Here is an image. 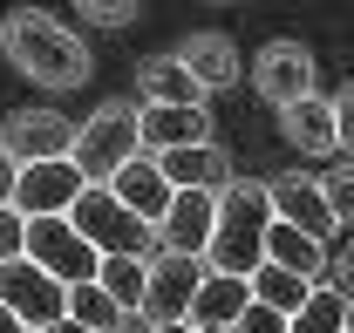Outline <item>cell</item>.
Instances as JSON below:
<instances>
[{
	"instance_id": "obj_1",
	"label": "cell",
	"mask_w": 354,
	"mask_h": 333,
	"mask_svg": "<svg viewBox=\"0 0 354 333\" xmlns=\"http://www.w3.org/2000/svg\"><path fill=\"white\" fill-rule=\"evenodd\" d=\"M0 55L14 61V75L41 82L48 95H75V88H88V75H95L88 41L68 21L41 14V7H7V21H0Z\"/></svg>"
},
{
	"instance_id": "obj_2",
	"label": "cell",
	"mask_w": 354,
	"mask_h": 333,
	"mask_svg": "<svg viewBox=\"0 0 354 333\" xmlns=\"http://www.w3.org/2000/svg\"><path fill=\"white\" fill-rule=\"evenodd\" d=\"M266 225H272V198H266V184H232L218 198V231H212V251H205V265L212 272H239V279H252L266 265Z\"/></svg>"
},
{
	"instance_id": "obj_3",
	"label": "cell",
	"mask_w": 354,
	"mask_h": 333,
	"mask_svg": "<svg viewBox=\"0 0 354 333\" xmlns=\"http://www.w3.org/2000/svg\"><path fill=\"white\" fill-rule=\"evenodd\" d=\"M130 157H143V102H130V95L95 102V116L75 123V150H68V164L82 170L88 184H109Z\"/></svg>"
},
{
	"instance_id": "obj_4",
	"label": "cell",
	"mask_w": 354,
	"mask_h": 333,
	"mask_svg": "<svg viewBox=\"0 0 354 333\" xmlns=\"http://www.w3.org/2000/svg\"><path fill=\"white\" fill-rule=\"evenodd\" d=\"M68 225L82 231L88 245L102 251V258H116V251H130V258H150V245H164L157 238V225H143L109 184H88L82 198H75V211H68Z\"/></svg>"
},
{
	"instance_id": "obj_5",
	"label": "cell",
	"mask_w": 354,
	"mask_h": 333,
	"mask_svg": "<svg viewBox=\"0 0 354 333\" xmlns=\"http://www.w3.org/2000/svg\"><path fill=\"white\" fill-rule=\"evenodd\" d=\"M252 88H259V102H272V109H293V102L320 95V61H313V48L307 41H266L259 61H252Z\"/></svg>"
},
{
	"instance_id": "obj_6",
	"label": "cell",
	"mask_w": 354,
	"mask_h": 333,
	"mask_svg": "<svg viewBox=\"0 0 354 333\" xmlns=\"http://www.w3.org/2000/svg\"><path fill=\"white\" fill-rule=\"evenodd\" d=\"M0 306H14L35 333H48L55 320H68V279H55L35 258H7L0 265Z\"/></svg>"
},
{
	"instance_id": "obj_7",
	"label": "cell",
	"mask_w": 354,
	"mask_h": 333,
	"mask_svg": "<svg viewBox=\"0 0 354 333\" xmlns=\"http://www.w3.org/2000/svg\"><path fill=\"white\" fill-rule=\"evenodd\" d=\"M28 258L48 265L55 279H68V286H82V279L102 272V251L88 245L68 218H28Z\"/></svg>"
},
{
	"instance_id": "obj_8",
	"label": "cell",
	"mask_w": 354,
	"mask_h": 333,
	"mask_svg": "<svg viewBox=\"0 0 354 333\" xmlns=\"http://www.w3.org/2000/svg\"><path fill=\"white\" fill-rule=\"evenodd\" d=\"M0 143H7V157L21 170L28 164H55V157L75 150V123H68L62 109H14V116L0 123Z\"/></svg>"
},
{
	"instance_id": "obj_9",
	"label": "cell",
	"mask_w": 354,
	"mask_h": 333,
	"mask_svg": "<svg viewBox=\"0 0 354 333\" xmlns=\"http://www.w3.org/2000/svg\"><path fill=\"white\" fill-rule=\"evenodd\" d=\"M82 191H88V177L68 164V157L28 164V170H21V191H14V211H21V218H68Z\"/></svg>"
},
{
	"instance_id": "obj_10",
	"label": "cell",
	"mask_w": 354,
	"mask_h": 333,
	"mask_svg": "<svg viewBox=\"0 0 354 333\" xmlns=\"http://www.w3.org/2000/svg\"><path fill=\"white\" fill-rule=\"evenodd\" d=\"M205 258H191V251H157L150 258V320L164 327V320H191V299H198V286H205Z\"/></svg>"
},
{
	"instance_id": "obj_11",
	"label": "cell",
	"mask_w": 354,
	"mask_h": 333,
	"mask_svg": "<svg viewBox=\"0 0 354 333\" xmlns=\"http://www.w3.org/2000/svg\"><path fill=\"white\" fill-rule=\"evenodd\" d=\"M266 198H272V218L300 225V231H313V238H334V231H341V225H334V211H327V191H320V177H307V170L266 177Z\"/></svg>"
},
{
	"instance_id": "obj_12",
	"label": "cell",
	"mask_w": 354,
	"mask_h": 333,
	"mask_svg": "<svg viewBox=\"0 0 354 333\" xmlns=\"http://www.w3.org/2000/svg\"><path fill=\"white\" fill-rule=\"evenodd\" d=\"M136 102L143 109H205V82L171 55H143L136 61Z\"/></svg>"
},
{
	"instance_id": "obj_13",
	"label": "cell",
	"mask_w": 354,
	"mask_h": 333,
	"mask_svg": "<svg viewBox=\"0 0 354 333\" xmlns=\"http://www.w3.org/2000/svg\"><path fill=\"white\" fill-rule=\"evenodd\" d=\"M212 231H218V191H177L164 225H157L164 251H191V258L212 251Z\"/></svg>"
},
{
	"instance_id": "obj_14",
	"label": "cell",
	"mask_w": 354,
	"mask_h": 333,
	"mask_svg": "<svg viewBox=\"0 0 354 333\" xmlns=\"http://www.w3.org/2000/svg\"><path fill=\"white\" fill-rule=\"evenodd\" d=\"M177 61L205 82V95H218V88H239L245 82V61H239V41L218 35V28H198V35H184L177 41Z\"/></svg>"
},
{
	"instance_id": "obj_15",
	"label": "cell",
	"mask_w": 354,
	"mask_h": 333,
	"mask_svg": "<svg viewBox=\"0 0 354 333\" xmlns=\"http://www.w3.org/2000/svg\"><path fill=\"white\" fill-rule=\"evenodd\" d=\"M157 170L171 177L177 191H232L239 177H232V157H225V143H184V150H157Z\"/></svg>"
},
{
	"instance_id": "obj_16",
	"label": "cell",
	"mask_w": 354,
	"mask_h": 333,
	"mask_svg": "<svg viewBox=\"0 0 354 333\" xmlns=\"http://www.w3.org/2000/svg\"><path fill=\"white\" fill-rule=\"evenodd\" d=\"M109 191H116V198H123L143 225H164V211H171V198H177V184L157 170V157H150V150H143V157H130V164L116 170V177H109Z\"/></svg>"
},
{
	"instance_id": "obj_17",
	"label": "cell",
	"mask_w": 354,
	"mask_h": 333,
	"mask_svg": "<svg viewBox=\"0 0 354 333\" xmlns=\"http://www.w3.org/2000/svg\"><path fill=\"white\" fill-rule=\"evenodd\" d=\"M266 258H272V265H286V272H300V279H313V286H327V279H334L327 238H313V231L286 225V218H272V225H266Z\"/></svg>"
},
{
	"instance_id": "obj_18",
	"label": "cell",
	"mask_w": 354,
	"mask_h": 333,
	"mask_svg": "<svg viewBox=\"0 0 354 333\" xmlns=\"http://www.w3.org/2000/svg\"><path fill=\"white\" fill-rule=\"evenodd\" d=\"M279 136L300 157H334L341 150V123H334V95H307L293 109H279Z\"/></svg>"
},
{
	"instance_id": "obj_19",
	"label": "cell",
	"mask_w": 354,
	"mask_h": 333,
	"mask_svg": "<svg viewBox=\"0 0 354 333\" xmlns=\"http://www.w3.org/2000/svg\"><path fill=\"white\" fill-rule=\"evenodd\" d=\"M245 306H252V279H239V272H205V286L191 299V327H239Z\"/></svg>"
},
{
	"instance_id": "obj_20",
	"label": "cell",
	"mask_w": 354,
	"mask_h": 333,
	"mask_svg": "<svg viewBox=\"0 0 354 333\" xmlns=\"http://www.w3.org/2000/svg\"><path fill=\"white\" fill-rule=\"evenodd\" d=\"M184 143H212L205 109H143V150H184Z\"/></svg>"
},
{
	"instance_id": "obj_21",
	"label": "cell",
	"mask_w": 354,
	"mask_h": 333,
	"mask_svg": "<svg viewBox=\"0 0 354 333\" xmlns=\"http://www.w3.org/2000/svg\"><path fill=\"white\" fill-rule=\"evenodd\" d=\"M102 292L123 306V313H143L150 306V258H130V251H116V258H102Z\"/></svg>"
},
{
	"instance_id": "obj_22",
	"label": "cell",
	"mask_w": 354,
	"mask_h": 333,
	"mask_svg": "<svg viewBox=\"0 0 354 333\" xmlns=\"http://www.w3.org/2000/svg\"><path fill=\"white\" fill-rule=\"evenodd\" d=\"M307 292H313V279L286 272V265H272V258H266L259 272H252V299H259V306H272V313H286V320L307 306Z\"/></svg>"
},
{
	"instance_id": "obj_23",
	"label": "cell",
	"mask_w": 354,
	"mask_h": 333,
	"mask_svg": "<svg viewBox=\"0 0 354 333\" xmlns=\"http://www.w3.org/2000/svg\"><path fill=\"white\" fill-rule=\"evenodd\" d=\"M286 327H293V333H348V292H341V286H313L307 306H300Z\"/></svg>"
},
{
	"instance_id": "obj_24",
	"label": "cell",
	"mask_w": 354,
	"mask_h": 333,
	"mask_svg": "<svg viewBox=\"0 0 354 333\" xmlns=\"http://www.w3.org/2000/svg\"><path fill=\"white\" fill-rule=\"evenodd\" d=\"M75 14H82L88 28H102V35H116V28H130L136 14H143V0H68Z\"/></svg>"
},
{
	"instance_id": "obj_25",
	"label": "cell",
	"mask_w": 354,
	"mask_h": 333,
	"mask_svg": "<svg viewBox=\"0 0 354 333\" xmlns=\"http://www.w3.org/2000/svg\"><path fill=\"white\" fill-rule=\"evenodd\" d=\"M320 191H327V211H334V225H341V231H354V164L320 170Z\"/></svg>"
},
{
	"instance_id": "obj_26",
	"label": "cell",
	"mask_w": 354,
	"mask_h": 333,
	"mask_svg": "<svg viewBox=\"0 0 354 333\" xmlns=\"http://www.w3.org/2000/svg\"><path fill=\"white\" fill-rule=\"evenodd\" d=\"M7 258H28V218L14 204H0V265Z\"/></svg>"
},
{
	"instance_id": "obj_27",
	"label": "cell",
	"mask_w": 354,
	"mask_h": 333,
	"mask_svg": "<svg viewBox=\"0 0 354 333\" xmlns=\"http://www.w3.org/2000/svg\"><path fill=\"white\" fill-rule=\"evenodd\" d=\"M239 333H293V327H286V313H272V306L252 299V306H245V320H239Z\"/></svg>"
},
{
	"instance_id": "obj_28",
	"label": "cell",
	"mask_w": 354,
	"mask_h": 333,
	"mask_svg": "<svg viewBox=\"0 0 354 333\" xmlns=\"http://www.w3.org/2000/svg\"><path fill=\"white\" fill-rule=\"evenodd\" d=\"M334 123H341V150L354 157V82L334 88Z\"/></svg>"
},
{
	"instance_id": "obj_29",
	"label": "cell",
	"mask_w": 354,
	"mask_h": 333,
	"mask_svg": "<svg viewBox=\"0 0 354 333\" xmlns=\"http://www.w3.org/2000/svg\"><path fill=\"white\" fill-rule=\"evenodd\" d=\"M14 191H21V164H14L7 143H0V204H14Z\"/></svg>"
},
{
	"instance_id": "obj_30",
	"label": "cell",
	"mask_w": 354,
	"mask_h": 333,
	"mask_svg": "<svg viewBox=\"0 0 354 333\" xmlns=\"http://www.w3.org/2000/svg\"><path fill=\"white\" fill-rule=\"evenodd\" d=\"M327 286H341V292L354 299V245L341 251V258H334V279H327Z\"/></svg>"
},
{
	"instance_id": "obj_31",
	"label": "cell",
	"mask_w": 354,
	"mask_h": 333,
	"mask_svg": "<svg viewBox=\"0 0 354 333\" xmlns=\"http://www.w3.org/2000/svg\"><path fill=\"white\" fill-rule=\"evenodd\" d=\"M0 333H35V327H28V320H21L14 306H0Z\"/></svg>"
},
{
	"instance_id": "obj_32",
	"label": "cell",
	"mask_w": 354,
	"mask_h": 333,
	"mask_svg": "<svg viewBox=\"0 0 354 333\" xmlns=\"http://www.w3.org/2000/svg\"><path fill=\"white\" fill-rule=\"evenodd\" d=\"M48 333H95V327H82V320H55Z\"/></svg>"
},
{
	"instance_id": "obj_33",
	"label": "cell",
	"mask_w": 354,
	"mask_h": 333,
	"mask_svg": "<svg viewBox=\"0 0 354 333\" xmlns=\"http://www.w3.org/2000/svg\"><path fill=\"white\" fill-rule=\"evenodd\" d=\"M150 333H198L191 320H164V327H150Z\"/></svg>"
},
{
	"instance_id": "obj_34",
	"label": "cell",
	"mask_w": 354,
	"mask_h": 333,
	"mask_svg": "<svg viewBox=\"0 0 354 333\" xmlns=\"http://www.w3.org/2000/svg\"><path fill=\"white\" fill-rule=\"evenodd\" d=\"M198 333H239V327H198Z\"/></svg>"
},
{
	"instance_id": "obj_35",
	"label": "cell",
	"mask_w": 354,
	"mask_h": 333,
	"mask_svg": "<svg viewBox=\"0 0 354 333\" xmlns=\"http://www.w3.org/2000/svg\"><path fill=\"white\" fill-rule=\"evenodd\" d=\"M348 333H354V299H348Z\"/></svg>"
}]
</instances>
